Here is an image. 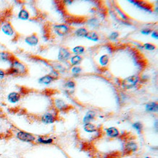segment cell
Segmentation results:
<instances>
[{
    "label": "cell",
    "instance_id": "cell-15",
    "mask_svg": "<svg viewBox=\"0 0 158 158\" xmlns=\"http://www.w3.org/2000/svg\"><path fill=\"white\" fill-rule=\"evenodd\" d=\"M83 129L88 133H95L98 131V127H97L96 125L93 124V123H86V124H84Z\"/></svg>",
    "mask_w": 158,
    "mask_h": 158
},
{
    "label": "cell",
    "instance_id": "cell-5",
    "mask_svg": "<svg viewBox=\"0 0 158 158\" xmlns=\"http://www.w3.org/2000/svg\"><path fill=\"white\" fill-rule=\"evenodd\" d=\"M53 30L55 33L57 34L58 36H59V37H65L70 32L71 28L67 24H56L53 26Z\"/></svg>",
    "mask_w": 158,
    "mask_h": 158
},
{
    "label": "cell",
    "instance_id": "cell-21",
    "mask_svg": "<svg viewBox=\"0 0 158 158\" xmlns=\"http://www.w3.org/2000/svg\"><path fill=\"white\" fill-rule=\"evenodd\" d=\"M13 57V54L7 51H0V60L2 62H10Z\"/></svg>",
    "mask_w": 158,
    "mask_h": 158
},
{
    "label": "cell",
    "instance_id": "cell-8",
    "mask_svg": "<svg viewBox=\"0 0 158 158\" xmlns=\"http://www.w3.org/2000/svg\"><path fill=\"white\" fill-rule=\"evenodd\" d=\"M53 105L56 108V110L57 111H62V112H64V111H67L69 108V105L64 100L60 98L55 99L53 100Z\"/></svg>",
    "mask_w": 158,
    "mask_h": 158
},
{
    "label": "cell",
    "instance_id": "cell-33",
    "mask_svg": "<svg viewBox=\"0 0 158 158\" xmlns=\"http://www.w3.org/2000/svg\"><path fill=\"white\" fill-rule=\"evenodd\" d=\"M7 77V74H6V71L3 69H0V82L2 81Z\"/></svg>",
    "mask_w": 158,
    "mask_h": 158
},
{
    "label": "cell",
    "instance_id": "cell-4",
    "mask_svg": "<svg viewBox=\"0 0 158 158\" xmlns=\"http://www.w3.org/2000/svg\"><path fill=\"white\" fill-rule=\"evenodd\" d=\"M56 111H48L40 117V121L44 125H51L57 120L58 116Z\"/></svg>",
    "mask_w": 158,
    "mask_h": 158
},
{
    "label": "cell",
    "instance_id": "cell-20",
    "mask_svg": "<svg viewBox=\"0 0 158 158\" xmlns=\"http://www.w3.org/2000/svg\"><path fill=\"white\" fill-rule=\"evenodd\" d=\"M82 60V57L79 55H74L72 56L69 59L70 64L72 66H79V64L81 63Z\"/></svg>",
    "mask_w": 158,
    "mask_h": 158
},
{
    "label": "cell",
    "instance_id": "cell-26",
    "mask_svg": "<svg viewBox=\"0 0 158 158\" xmlns=\"http://www.w3.org/2000/svg\"><path fill=\"white\" fill-rule=\"evenodd\" d=\"M132 127H133V129H135V130H136V132L139 133V135L142 133L143 126L141 122H139V121H137V122L133 123V124L132 125Z\"/></svg>",
    "mask_w": 158,
    "mask_h": 158
},
{
    "label": "cell",
    "instance_id": "cell-22",
    "mask_svg": "<svg viewBox=\"0 0 158 158\" xmlns=\"http://www.w3.org/2000/svg\"><path fill=\"white\" fill-rule=\"evenodd\" d=\"M88 29L85 27H80L77 29L75 31H74V34L76 37H85L87 34H88Z\"/></svg>",
    "mask_w": 158,
    "mask_h": 158
},
{
    "label": "cell",
    "instance_id": "cell-12",
    "mask_svg": "<svg viewBox=\"0 0 158 158\" xmlns=\"http://www.w3.org/2000/svg\"><path fill=\"white\" fill-rule=\"evenodd\" d=\"M18 19L22 21H27L30 19V13L29 11L25 7H22L20 11L18 12Z\"/></svg>",
    "mask_w": 158,
    "mask_h": 158
},
{
    "label": "cell",
    "instance_id": "cell-13",
    "mask_svg": "<svg viewBox=\"0 0 158 158\" xmlns=\"http://www.w3.org/2000/svg\"><path fill=\"white\" fill-rule=\"evenodd\" d=\"M106 135L111 138H115L119 136V131L114 127H110L106 129Z\"/></svg>",
    "mask_w": 158,
    "mask_h": 158
},
{
    "label": "cell",
    "instance_id": "cell-3",
    "mask_svg": "<svg viewBox=\"0 0 158 158\" xmlns=\"http://www.w3.org/2000/svg\"><path fill=\"white\" fill-rule=\"evenodd\" d=\"M16 138L19 141L25 143H34L35 142L36 139L34 134L23 130H18L16 133Z\"/></svg>",
    "mask_w": 158,
    "mask_h": 158
},
{
    "label": "cell",
    "instance_id": "cell-25",
    "mask_svg": "<svg viewBox=\"0 0 158 158\" xmlns=\"http://www.w3.org/2000/svg\"><path fill=\"white\" fill-rule=\"evenodd\" d=\"M85 51V48L84 46H75L74 48H73L72 49V54H74V55H79L81 56L83 54Z\"/></svg>",
    "mask_w": 158,
    "mask_h": 158
},
{
    "label": "cell",
    "instance_id": "cell-18",
    "mask_svg": "<svg viewBox=\"0 0 158 158\" xmlns=\"http://www.w3.org/2000/svg\"><path fill=\"white\" fill-rule=\"evenodd\" d=\"M54 140L52 138H48L45 136H40L36 139V141L37 143L40 144H51L53 143Z\"/></svg>",
    "mask_w": 158,
    "mask_h": 158
},
{
    "label": "cell",
    "instance_id": "cell-28",
    "mask_svg": "<svg viewBox=\"0 0 158 158\" xmlns=\"http://www.w3.org/2000/svg\"><path fill=\"white\" fill-rule=\"evenodd\" d=\"M143 49L149 50V51H152V50H155L156 49V46L154 45L152 43H150V42H147V43H144L142 46Z\"/></svg>",
    "mask_w": 158,
    "mask_h": 158
},
{
    "label": "cell",
    "instance_id": "cell-16",
    "mask_svg": "<svg viewBox=\"0 0 158 158\" xmlns=\"http://www.w3.org/2000/svg\"><path fill=\"white\" fill-rule=\"evenodd\" d=\"M145 110L149 113H157L158 111L157 103L155 102H150L147 103L145 105Z\"/></svg>",
    "mask_w": 158,
    "mask_h": 158
},
{
    "label": "cell",
    "instance_id": "cell-34",
    "mask_svg": "<svg viewBox=\"0 0 158 158\" xmlns=\"http://www.w3.org/2000/svg\"><path fill=\"white\" fill-rule=\"evenodd\" d=\"M141 33L143 35H149L152 33V30L150 29H143L141 30Z\"/></svg>",
    "mask_w": 158,
    "mask_h": 158
},
{
    "label": "cell",
    "instance_id": "cell-29",
    "mask_svg": "<svg viewBox=\"0 0 158 158\" xmlns=\"http://www.w3.org/2000/svg\"><path fill=\"white\" fill-rule=\"evenodd\" d=\"M48 75H49L54 81L58 80V79L60 78V73L58 71H56V70H54V69H52V70L49 72Z\"/></svg>",
    "mask_w": 158,
    "mask_h": 158
},
{
    "label": "cell",
    "instance_id": "cell-24",
    "mask_svg": "<svg viewBox=\"0 0 158 158\" xmlns=\"http://www.w3.org/2000/svg\"><path fill=\"white\" fill-rule=\"evenodd\" d=\"M85 38H86V39L89 40H90V41L97 42V41H98V40H99V35L96 32L90 31V32H88V34H87Z\"/></svg>",
    "mask_w": 158,
    "mask_h": 158
},
{
    "label": "cell",
    "instance_id": "cell-36",
    "mask_svg": "<svg viewBox=\"0 0 158 158\" xmlns=\"http://www.w3.org/2000/svg\"><path fill=\"white\" fill-rule=\"evenodd\" d=\"M146 158H151V157H146Z\"/></svg>",
    "mask_w": 158,
    "mask_h": 158
},
{
    "label": "cell",
    "instance_id": "cell-6",
    "mask_svg": "<svg viewBox=\"0 0 158 158\" xmlns=\"http://www.w3.org/2000/svg\"><path fill=\"white\" fill-rule=\"evenodd\" d=\"M71 56H72V52L67 48L61 47L58 52V60L60 62H65L69 60Z\"/></svg>",
    "mask_w": 158,
    "mask_h": 158
},
{
    "label": "cell",
    "instance_id": "cell-17",
    "mask_svg": "<svg viewBox=\"0 0 158 158\" xmlns=\"http://www.w3.org/2000/svg\"><path fill=\"white\" fill-rule=\"evenodd\" d=\"M131 3L133 4V5H136L137 7L141 8L143 11H150L151 6H149L147 5V3L146 2H142V1H131L130 2Z\"/></svg>",
    "mask_w": 158,
    "mask_h": 158
},
{
    "label": "cell",
    "instance_id": "cell-1",
    "mask_svg": "<svg viewBox=\"0 0 158 158\" xmlns=\"http://www.w3.org/2000/svg\"><path fill=\"white\" fill-rule=\"evenodd\" d=\"M10 63V68L5 70L7 76H24L28 74L27 66L20 60H18V59L13 56Z\"/></svg>",
    "mask_w": 158,
    "mask_h": 158
},
{
    "label": "cell",
    "instance_id": "cell-31",
    "mask_svg": "<svg viewBox=\"0 0 158 158\" xmlns=\"http://www.w3.org/2000/svg\"><path fill=\"white\" fill-rule=\"evenodd\" d=\"M119 37V34L117 32H112L109 35V39L111 41H116Z\"/></svg>",
    "mask_w": 158,
    "mask_h": 158
},
{
    "label": "cell",
    "instance_id": "cell-2",
    "mask_svg": "<svg viewBox=\"0 0 158 158\" xmlns=\"http://www.w3.org/2000/svg\"><path fill=\"white\" fill-rule=\"evenodd\" d=\"M139 82H140V77L138 75H133L122 80L121 86L125 90H131L136 86Z\"/></svg>",
    "mask_w": 158,
    "mask_h": 158
},
{
    "label": "cell",
    "instance_id": "cell-9",
    "mask_svg": "<svg viewBox=\"0 0 158 158\" xmlns=\"http://www.w3.org/2000/svg\"><path fill=\"white\" fill-rule=\"evenodd\" d=\"M24 40H25V42L27 45L31 46V47H35V46H37L40 41L39 37H38L37 34L36 33H33L27 36Z\"/></svg>",
    "mask_w": 158,
    "mask_h": 158
},
{
    "label": "cell",
    "instance_id": "cell-10",
    "mask_svg": "<svg viewBox=\"0 0 158 158\" xmlns=\"http://www.w3.org/2000/svg\"><path fill=\"white\" fill-rule=\"evenodd\" d=\"M22 94L18 92H12L7 95V100L10 103L15 104L21 100Z\"/></svg>",
    "mask_w": 158,
    "mask_h": 158
},
{
    "label": "cell",
    "instance_id": "cell-32",
    "mask_svg": "<svg viewBox=\"0 0 158 158\" xmlns=\"http://www.w3.org/2000/svg\"><path fill=\"white\" fill-rule=\"evenodd\" d=\"M71 71H72L73 75H79L82 72V68L80 66H73L72 69H71Z\"/></svg>",
    "mask_w": 158,
    "mask_h": 158
},
{
    "label": "cell",
    "instance_id": "cell-35",
    "mask_svg": "<svg viewBox=\"0 0 158 158\" xmlns=\"http://www.w3.org/2000/svg\"><path fill=\"white\" fill-rule=\"evenodd\" d=\"M152 37L154 38V39L157 40L158 39V34H157V31H152Z\"/></svg>",
    "mask_w": 158,
    "mask_h": 158
},
{
    "label": "cell",
    "instance_id": "cell-19",
    "mask_svg": "<svg viewBox=\"0 0 158 158\" xmlns=\"http://www.w3.org/2000/svg\"><path fill=\"white\" fill-rule=\"evenodd\" d=\"M109 60H110V59H109V56L108 54H103L98 59L99 65L102 67V68H105L109 64Z\"/></svg>",
    "mask_w": 158,
    "mask_h": 158
},
{
    "label": "cell",
    "instance_id": "cell-30",
    "mask_svg": "<svg viewBox=\"0 0 158 158\" xmlns=\"http://www.w3.org/2000/svg\"><path fill=\"white\" fill-rule=\"evenodd\" d=\"M64 86L66 89H69V90H73V89L75 88L76 84H75V82L74 81L69 80L66 83H65Z\"/></svg>",
    "mask_w": 158,
    "mask_h": 158
},
{
    "label": "cell",
    "instance_id": "cell-7",
    "mask_svg": "<svg viewBox=\"0 0 158 158\" xmlns=\"http://www.w3.org/2000/svg\"><path fill=\"white\" fill-rule=\"evenodd\" d=\"M1 31L8 37H13L15 36V30L10 22H5L1 26Z\"/></svg>",
    "mask_w": 158,
    "mask_h": 158
},
{
    "label": "cell",
    "instance_id": "cell-23",
    "mask_svg": "<svg viewBox=\"0 0 158 158\" xmlns=\"http://www.w3.org/2000/svg\"><path fill=\"white\" fill-rule=\"evenodd\" d=\"M52 81H54V80L48 74L41 77V78H39V80H38V82H39L40 84L43 85H49L51 84Z\"/></svg>",
    "mask_w": 158,
    "mask_h": 158
},
{
    "label": "cell",
    "instance_id": "cell-14",
    "mask_svg": "<svg viewBox=\"0 0 158 158\" xmlns=\"http://www.w3.org/2000/svg\"><path fill=\"white\" fill-rule=\"evenodd\" d=\"M96 113L94 111H89L85 114V116H84V118H83L82 122L84 124H86V123H92V121L96 119Z\"/></svg>",
    "mask_w": 158,
    "mask_h": 158
},
{
    "label": "cell",
    "instance_id": "cell-11",
    "mask_svg": "<svg viewBox=\"0 0 158 158\" xmlns=\"http://www.w3.org/2000/svg\"><path fill=\"white\" fill-rule=\"evenodd\" d=\"M138 149V144L134 141H129L125 143V152L126 153H133L136 151Z\"/></svg>",
    "mask_w": 158,
    "mask_h": 158
},
{
    "label": "cell",
    "instance_id": "cell-27",
    "mask_svg": "<svg viewBox=\"0 0 158 158\" xmlns=\"http://www.w3.org/2000/svg\"><path fill=\"white\" fill-rule=\"evenodd\" d=\"M88 25L91 28H97L99 25H100V23H99L98 20L96 18H94V19H91L90 21H88Z\"/></svg>",
    "mask_w": 158,
    "mask_h": 158
}]
</instances>
